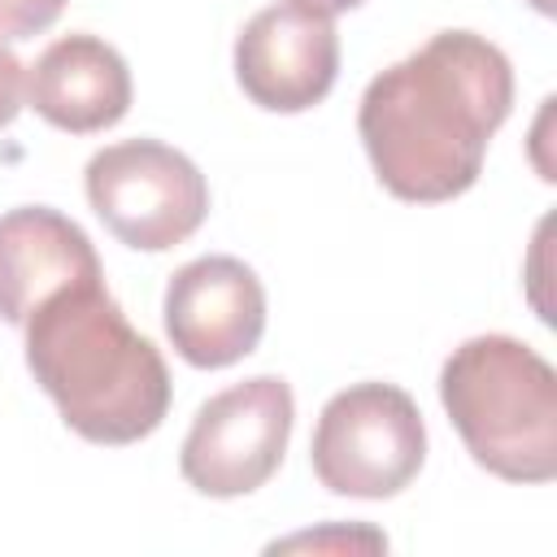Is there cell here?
Masks as SVG:
<instances>
[{"label": "cell", "mask_w": 557, "mask_h": 557, "mask_svg": "<svg viewBox=\"0 0 557 557\" xmlns=\"http://www.w3.org/2000/svg\"><path fill=\"white\" fill-rule=\"evenodd\" d=\"M513 109L509 57L474 30H440L370 78L357 131L379 183L413 205L470 191Z\"/></svg>", "instance_id": "1"}, {"label": "cell", "mask_w": 557, "mask_h": 557, "mask_svg": "<svg viewBox=\"0 0 557 557\" xmlns=\"http://www.w3.org/2000/svg\"><path fill=\"white\" fill-rule=\"evenodd\" d=\"M26 366L65 426L91 444H135L170 409V370L104 278L65 287L26 318Z\"/></svg>", "instance_id": "2"}, {"label": "cell", "mask_w": 557, "mask_h": 557, "mask_svg": "<svg viewBox=\"0 0 557 557\" xmlns=\"http://www.w3.org/2000/svg\"><path fill=\"white\" fill-rule=\"evenodd\" d=\"M440 400L466 453L496 479L557 474V374L513 335H474L440 370Z\"/></svg>", "instance_id": "3"}, {"label": "cell", "mask_w": 557, "mask_h": 557, "mask_svg": "<svg viewBox=\"0 0 557 557\" xmlns=\"http://www.w3.org/2000/svg\"><path fill=\"white\" fill-rule=\"evenodd\" d=\"M309 461L335 496H396L426 461V426L413 396L396 383H352L335 392L318 413Z\"/></svg>", "instance_id": "4"}, {"label": "cell", "mask_w": 557, "mask_h": 557, "mask_svg": "<svg viewBox=\"0 0 557 557\" xmlns=\"http://www.w3.org/2000/svg\"><path fill=\"white\" fill-rule=\"evenodd\" d=\"M96 218L139 252H165L191 239L209 213V183L191 157L161 139H122L100 148L87 170Z\"/></svg>", "instance_id": "5"}, {"label": "cell", "mask_w": 557, "mask_h": 557, "mask_svg": "<svg viewBox=\"0 0 557 557\" xmlns=\"http://www.w3.org/2000/svg\"><path fill=\"white\" fill-rule=\"evenodd\" d=\"M292 418L296 400L278 374H257L209 396L178 448L183 479L213 500L257 492L287 453Z\"/></svg>", "instance_id": "6"}, {"label": "cell", "mask_w": 557, "mask_h": 557, "mask_svg": "<svg viewBox=\"0 0 557 557\" xmlns=\"http://www.w3.org/2000/svg\"><path fill=\"white\" fill-rule=\"evenodd\" d=\"M165 335L196 370L244 361L265 331V287L239 257H196L170 274Z\"/></svg>", "instance_id": "7"}, {"label": "cell", "mask_w": 557, "mask_h": 557, "mask_svg": "<svg viewBox=\"0 0 557 557\" xmlns=\"http://www.w3.org/2000/svg\"><path fill=\"white\" fill-rule=\"evenodd\" d=\"M339 74L335 22L296 0L270 4L235 39V78L244 96L270 113H305L322 104Z\"/></svg>", "instance_id": "8"}, {"label": "cell", "mask_w": 557, "mask_h": 557, "mask_svg": "<svg viewBox=\"0 0 557 557\" xmlns=\"http://www.w3.org/2000/svg\"><path fill=\"white\" fill-rule=\"evenodd\" d=\"M104 278L87 231L48 209L22 205L0 218V318L26 326V318L57 292Z\"/></svg>", "instance_id": "9"}, {"label": "cell", "mask_w": 557, "mask_h": 557, "mask_svg": "<svg viewBox=\"0 0 557 557\" xmlns=\"http://www.w3.org/2000/svg\"><path fill=\"white\" fill-rule=\"evenodd\" d=\"M30 109L70 135H96L126 117L131 70L122 52L96 35H65L48 44L26 70Z\"/></svg>", "instance_id": "10"}, {"label": "cell", "mask_w": 557, "mask_h": 557, "mask_svg": "<svg viewBox=\"0 0 557 557\" xmlns=\"http://www.w3.org/2000/svg\"><path fill=\"white\" fill-rule=\"evenodd\" d=\"M65 0H0V39H35L61 17Z\"/></svg>", "instance_id": "11"}, {"label": "cell", "mask_w": 557, "mask_h": 557, "mask_svg": "<svg viewBox=\"0 0 557 557\" xmlns=\"http://www.w3.org/2000/svg\"><path fill=\"white\" fill-rule=\"evenodd\" d=\"M22 100H26V65L0 39V126H9L22 113Z\"/></svg>", "instance_id": "12"}, {"label": "cell", "mask_w": 557, "mask_h": 557, "mask_svg": "<svg viewBox=\"0 0 557 557\" xmlns=\"http://www.w3.org/2000/svg\"><path fill=\"white\" fill-rule=\"evenodd\" d=\"M296 4H305V9H318V13L335 17V13H344V9H357L361 0H296Z\"/></svg>", "instance_id": "13"}, {"label": "cell", "mask_w": 557, "mask_h": 557, "mask_svg": "<svg viewBox=\"0 0 557 557\" xmlns=\"http://www.w3.org/2000/svg\"><path fill=\"white\" fill-rule=\"evenodd\" d=\"M531 4H535L540 13H553V0H531Z\"/></svg>", "instance_id": "14"}]
</instances>
